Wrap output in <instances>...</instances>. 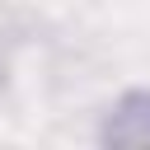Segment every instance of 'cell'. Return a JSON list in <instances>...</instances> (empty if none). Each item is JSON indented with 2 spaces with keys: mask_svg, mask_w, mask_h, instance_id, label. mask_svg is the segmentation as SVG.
<instances>
[{
  "mask_svg": "<svg viewBox=\"0 0 150 150\" xmlns=\"http://www.w3.org/2000/svg\"><path fill=\"white\" fill-rule=\"evenodd\" d=\"M103 145H122V150H150V89H131L98 127Z\"/></svg>",
  "mask_w": 150,
  "mask_h": 150,
  "instance_id": "1",
  "label": "cell"
}]
</instances>
